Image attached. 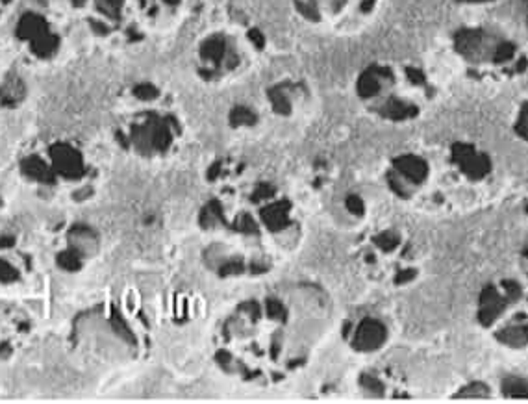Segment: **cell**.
Wrapping results in <instances>:
<instances>
[{
  "mask_svg": "<svg viewBox=\"0 0 528 404\" xmlns=\"http://www.w3.org/2000/svg\"><path fill=\"white\" fill-rule=\"evenodd\" d=\"M516 130L522 140L528 141V100H525V102L519 106V110H517Z\"/></svg>",
  "mask_w": 528,
  "mask_h": 404,
  "instance_id": "obj_8",
  "label": "cell"
},
{
  "mask_svg": "<svg viewBox=\"0 0 528 404\" xmlns=\"http://www.w3.org/2000/svg\"><path fill=\"white\" fill-rule=\"evenodd\" d=\"M224 54V45L221 39L217 37H213L210 41L204 43V47H202V56L206 59H211V61H219V59L223 58Z\"/></svg>",
  "mask_w": 528,
  "mask_h": 404,
  "instance_id": "obj_7",
  "label": "cell"
},
{
  "mask_svg": "<svg viewBox=\"0 0 528 404\" xmlns=\"http://www.w3.org/2000/svg\"><path fill=\"white\" fill-rule=\"evenodd\" d=\"M519 265H521V275L528 278V243L525 245V251H522L521 258H519Z\"/></svg>",
  "mask_w": 528,
  "mask_h": 404,
  "instance_id": "obj_17",
  "label": "cell"
},
{
  "mask_svg": "<svg viewBox=\"0 0 528 404\" xmlns=\"http://www.w3.org/2000/svg\"><path fill=\"white\" fill-rule=\"evenodd\" d=\"M165 2H167V4H176L178 0H165Z\"/></svg>",
  "mask_w": 528,
  "mask_h": 404,
  "instance_id": "obj_21",
  "label": "cell"
},
{
  "mask_svg": "<svg viewBox=\"0 0 528 404\" xmlns=\"http://www.w3.org/2000/svg\"><path fill=\"white\" fill-rule=\"evenodd\" d=\"M288 202H275L262 211L264 221L271 230H280L288 224Z\"/></svg>",
  "mask_w": 528,
  "mask_h": 404,
  "instance_id": "obj_6",
  "label": "cell"
},
{
  "mask_svg": "<svg viewBox=\"0 0 528 404\" xmlns=\"http://www.w3.org/2000/svg\"><path fill=\"white\" fill-rule=\"evenodd\" d=\"M346 208L351 211H354V213H362V211H364V204H362V200H360L358 197H349V199H346Z\"/></svg>",
  "mask_w": 528,
  "mask_h": 404,
  "instance_id": "obj_14",
  "label": "cell"
},
{
  "mask_svg": "<svg viewBox=\"0 0 528 404\" xmlns=\"http://www.w3.org/2000/svg\"><path fill=\"white\" fill-rule=\"evenodd\" d=\"M271 100H273L276 112L289 113V100L286 99V95L282 91H271Z\"/></svg>",
  "mask_w": 528,
  "mask_h": 404,
  "instance_id": "obj_12",
  "label": "cell"
},
{
  "mask_svg": "<svg viewBox=\"0 0 528 404\" xmlns=\"http://www.w3.org/2000/svg\"><path fill=\"white\" fill-rule=\"evenodd\" d=\"M384 340H386V328L375 319H365L356 330L354 347L360 351H373V349H378Z\"/></svg>",
  "mask_w": 528,
  "mask_h": 404,
  "instance_id": "obj_5",
  "label": "cell"
},
{
  "mask_svg": "<svg viewBox=\"0 0 528 404\" xmlns=\"http://www.w3.org/2000/svg\"><path fill=\"white\" fill-rule=\"evenodd\" d=\"M230 121L234 124H253L256 121L254 113L248 110V108H243V106H237L230 113Z\"/></svg>",
  "mask_w": 528,
  "mask_h": 404,
  "instance_id": "obj_9",
  "label": "cell"
},
{
  "mask_svg": "<svg viewBox=\"0 0 528 404\" xmlns=\"http://www.w3.org/2000/svg\"><path fill=\"white\" fill-rule=\"evenodd\" d=\"M243 269L239 262H230L224 267H221V275H232V273H239Z\"/></svg>",
  "mask_w": 528,
  "mask_h": 404,
  "instance_id": "obj_16",
  "label": "cell"
},
{
  "mask_svg": "<svg viewBox=\"0 0 528 404\" xmlns=\"http://www.w3.org/2000/svg\"><path fill=\"white\" fill-rule=\"evenodd\" d=\"M478 323L499 345L528 354L527 276H502L487 284L478 299Z\"/></svg>",
  "mask_w": 528,
  "mask_h": 404,
  "instance_id": "obj_2",
  "label": "cell"
},
{
  "mask_svg": "<svg viewBox=\"0 0 528 404\" xmlns=\"http://www.w3.org/2000/svg\"><path fill=\"white\" fill-rule=\"evenodd\" d=\"M134 95L139 100H154L158 97V89L153 84H139L134 88Z\"/></svg>",
  "mask_w": 528,
  "mask_h": 404,
  "instance_id": "obj_10",
  "label": "cell"
},
{
  "mask_svg": "<svg viewBox=\"0 0 528 404\" xmlns=\"http://www.w3.org/2000/svg\"><path fill=\"white\" fill-rule=\"evenodd\" d=\"M275 193V189L267 186V184H262L258 189H256V193H254V200H262V199H269Z\"/></svg>",
  "mask_w": 528,
  "mask_h": 404,
  "instance_id": "obj_13",
  "label": "cell"
},
{
  "mask_svg": "<svg viewBox=\"0 0 528 404\" xmlns=\"http://www.w3.org/2000/svg\"><path fill=\"white\" fill-rule=\"evenodd\" d=\"M241 230H245V232H256V224L253 223V219L248 215H245L241 219Z\"/></svg>",
  "mask_w": 528,
  "mask_h": 404,
  "instance_id": "obj_19",
  "label": "cell"
},
{
  "mask_svg": "<svg viewBox=\"0 0 528 404\" xmlns=\"http://www.w3.org/2000/svg\"><path fill=\"white\" fill-rule=\"evenodd\" d=\"M248 39H251V41H253L258 48H262L265 45V37L262 35L260 30H251V32H248Z\"/></svg>",
  "mask_w": 528,
  "mask_h": 404,
  "instance_id": "obj_15",
  "label": "cell"
},
{
  "mask_svg": "<svg viewBox=\"0 0 528 404\" xmlns=\"http://www.w3.org/2000/svg\"><path fill=\"white\" fill-rule=\"evenodd\" d=\"M267 311H269L271 317H280V314L284 310H282L280 302H276V300H269V302H267Z\"/></svg>",
  "mask_w": 528,
  "mask_h": 404,
  "instance_id": "obj_18",
  "label": "cell"
},
{
  "mask_svg": "<svg viewBox=\"0 0 528 404\" xmlns=\"http://www.w3.org/2000/svg\"><path fill=\"white\" fill-rule=\"evenodd\" d=\"M124 0H99V10L108 17H117L119 8L123 6Z\"/></svg>",
  "mask_w": 528,
  "mask_h": 404,
  "instance_id": "obj_11",
  "label": "cell"
},
{
  "mask_svg": "<svg viewBox=\"0 0 528 404\" xmlns=\"http://www.w3.org/2000/svg\"><path fill=\"white\" fill-rule=\"evenodd\" d=\"M19 45H24L37 59H50L59 48V37L52 32L50 23L41 12H24L15 26Z\"/></svg>",
  "mask_w": 528,
  "mask_h": 404,
  "instance_id": "obj_3",
  "label": "cell"
},
{
  "mask_svg": "<svg viewBox=\"0 0 528 404\" xmlns=\"http://www.w3.org/2000/svg\"><path fill=\"white\" fill-rule=\"evenodd\" d=\"M24 99V84L12 70H0V108L12 110Z\"/></svg>",
  "mask_w": 528,
  "mask_h": 404,
  "instance_id": "obj_4",
  "label": "cell"
},
{
  "mask_svg": "<svg viewBox=\"0 0 528 404\" xmlns=\"http://www.w3.org/2000/svg\"><path fill=\"white\" fill-rule=\"evenodd\" d=\"M473 12L452 48L476 80L508 84L528 75V0H456Z\"/></svg>",
  "mask_w": 528,
  "mask_h": 404,
  "instance_id": "obj_1",
  "label": "cell"
},
{
  "mask_svg": "<svg viewBox=\"0 0 528 404\" xmlns=\"http://www.w3.org/2000/svg\"><path fill=\"white\" fill-rule=\"evenodd\" d=\"M10 2H12V0H0V13H2V10H4Z\"/></svg>",
  "mask_w": 528,
  "mask_h": 404,
  "instance_id": "obj_20",
  "label": "cell"
}]
</instances>
